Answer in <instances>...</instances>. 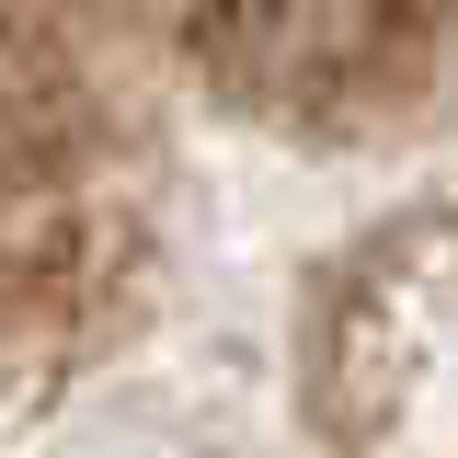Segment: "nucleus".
<instances>
[{
  "label": "nucleus",
  "instance_id": "nucleus-2",
  "mask_svg": "<svg viewBox=\"0 0 458 458\" xmlns=\"http://www.w3.org/2000/svg\"><path fill=\"white\" fill-rule=\"evenodd\" d=\"M412 0H207V69L252 104L298 92H355L390 57Z\"/></svg>",
  "mask_w": 458,
  "mask_h": 458
},
{
  "label": "nucleus",
  "instance_id": "nucleus-1",
  "mask_svg": "<svg viewBox=\"0 0 458 458\" xmlns=\"http://www.w3.org/2000/svg\"><path fill=\"white\" fill-rule=\"evenodd\" d=\"M114 264H126V229H114L104 195L12 172L0 183V355H23V367L69 355L104 321Z\"/></svg>",
  "mask_w": 458,
  "mask_h": 458
},
{
  "label": "nucleus",
  "instance_id": "nucleus-3",
  "mask_svg": "<svg viewBox=\"0 0 458 458\" xmlns=\"http://www.w3.org/2000/svg\"><path fill=\"white\" fill-rule=\"evenodd\" d=\"M69 126H81V69H69V47H57L35 12L0 0V172H35Z\"/></svg>",
  "mask_w": 458,
  "mask_h": 458
}]
</instances>
